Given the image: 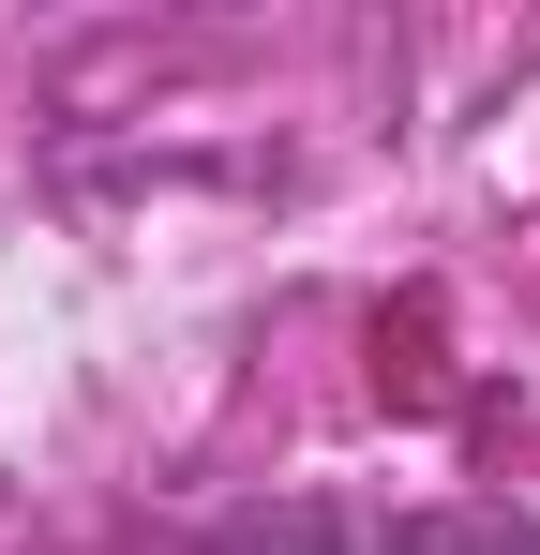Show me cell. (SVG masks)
Masks as SVG:
<instances>
[{"instance_id":"7a4b0ae2","label":"cell","mask_w":540,"mask_h":555,"mask_svg":"<svg viewBox=\"0 0 540 555\" xmlns=\"http://www.w3.org/2000/svg\"><path fill=\"white\" fill-rule=\"evenodd\" d=\"M195 555H360V526L346 511H210Z\"/></svg>"},{"instance_id":"6da1fadb","label":"cell","mask_w":540,"mask_h":555,"mask_svg":"<svg viewBox=\"0 0 540 555\" xmlns=\"http://www.w3.org/2000/svg\"><path fill=\"white\" fill-rule=\"evenodd\" d=\"M360 555H540V511H390Z\"/></svg>"}]
</instances>
